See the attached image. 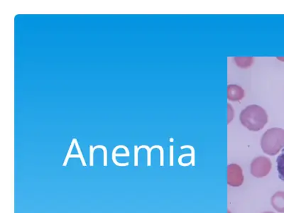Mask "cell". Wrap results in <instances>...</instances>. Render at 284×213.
Wrapping results in <instances>:
<instances>
[{"instance_id": "1", "label": "cell", "mask_w": 284, "mask_h": 213, "mask_svg": "<svg viewBox=\"0 0 284 213\" xmlns=\"http://www.w3.org/2000/svg\"><path fill=\"white\" fill-rule=\"evenodd\" d=\"M239 120L249 130L257 131L262 129L268 122V115L262 107L257 105H249L242 111Z\"/></svg>"}, {"instance_id": "2", "label": "cell", "mask_w": 284, "mask_h": 213, "mask_svg": "<svg viewBox=\"0 0 284 213\" xmlns=\"http://www.w3.org/2000/svg\"><path fill=\"white\" fill-rule=\"evenodd\" d=\"M261 146L266 154H277L284 149V129L278 127L268 129L261 137Z\"/></svg>"}, {"instance_id": "3", "label": "cell", "mask_w": 284, "mask_h": 213, "mask_svg": "<svg viewBox=\"0 0 284 213\" xmlns=\"http://www.w3.org/2000/svg\"><path fill=\"white\" fill-rule=\"evenodd\" d=\"M272 162L265 157H259L252 161L250 166V172L256 178L267 177L272 169Z\"/></svg>"}, {"instance_id": "4", "label": "cell", "mask_w": 284, "mask_h": 213, "mask_svg": "<svg viewBox=\"0 0 284 213\" xmlns=\"http://www.w3.org/2000/svg\"><path fill=\"white\" fill-rule=\"evenodd\" d=\"M242 168L239 165L232 164L228 166V183L230 186L239 187L244 182Z\"/></svg>"}, {"instance_id": "5", "label": "cell", "mask_w": 284, "mask_h": 213, "mask_svg": "<svg viewBox=\"0 0 284 213\" xmlns=\"http://www.w3.org/2000/svg\"><path fill=\"white\" fill-rule=\"evenodd\" d=\"M244 91L240 86L230 85L228 87V98L229 101H239L244 98Z\"/></svg>"}, {"instance_id": "6", "label": "cell", "mask_w": 284, "mask_h": 213, "mask_svg": "<svg viewBox=\"0 0 284 213\" xmlns=\"http://www.w3.org/2000/svg\"><path fill=\"white\" fill-rule=\"evenodd\" d=\"M271 203L277 212L284 213V192H276L272 196Z\"/></svg>"}, {"instance_id": "7", "label": "cell", "mask_w": 284, "mask_h": 213, "mask_svg": "<svg viewBox=\"0 0 284 213\" xmlns=\"http://www.w3.org/2000/svg\"><path fill=\"white\" fill-rule=\"evenodd\" d=\"M236 64L239 67L247 68L252 66L254 59L252 57H235Z\"/></svg>"}, {"instance_id": "8", "label": "cell", "mask_w": 284, "mask_h": 213, "mask_svg": "<svg viewBox=\"0 0 284 213\" xmlns=\"http://www.w3.org/2000/svg\"><path fill=\"white\" fill-rule=\"evenodd\" d=\"M278 177L284 181V152L278 156L276 159Z\"/></svg>"}, {"instance_id": "9", "label": "cell", "mask_w": 284, "mask_h": 213, "mask_svg": "<svg viewBox=\"0 0 284 213\" xmlns=\"http://www.w3.org/2000/svg\"><path fill=\"white\" fill-rule=\"evenodd\" d=\"M103 149L104 151V166H107V148L105 147V146L103 145H98L94 146V150L97 149Z\"/></svg>"}, {"instance_id": "10", "label": "cell", "mask_w": 284, "mask_h": 213, "mask_svg": "<svg viewBox=\"0 0 284 213\" xmlns=\"http://www.w3.org/2000/svg\"><path fill=\"white\" fill-rule=\"evenodd\" d=\"M228 124L230 123V122H231L232 120H233L234 118V110L233 107H232V105H230V104H228Z\"/></svg>"}, {"instance_id": "11", "label": "cell", "mask_w": 284, "mask_h": 213, "mask_svg": "<svg viewBox=\"0 0 284 213\" xmlns=\"http://www.w3.org/2000/svg\"><path fill=\"white\" fill-rule=\"evenodd\" d=\"M75 139H73V141H72L71 145L70 146L69 151H68V153H67L66 160H65V162L64 163V164H63V166H66L67 164H68V159H70V156L71 155L70 153H71L72 150H73V148L74 146V144H75Z\"/></svg>"}, {"instance_id": "12", "label": "cell", "mask_w": 284, "mask_h": 213, "mask_svg": "<svg viewBox=\"0 0 284 213\" xmlns=\"http://www.w3.org/2000/svg\"><path fill=\"white\" fill-rule=\"evenodd\" d=\"M75 146H76V148H77L78 151H79V155L81 156V158H82L81 162H82V163H83V166H87L86 163H85V162L84 158H83V154H82L81 149H80V146L79 145V143H78L77 140H76L75 141Z\"/></svg>"}, {"instance_id": "13", "label": "cell", "mask_w": 284, "mask_h": 213, "mask_svg": "<svg viewBox=\"0 0 284 213\" xmlns=\"http://www.w3.org/2000/svg\"><path fill=\"white\" fill-rule=\"evenodd\" d=\"M90 166H93V152L94 147L92 145L90 146Z\"/></svg>"}, {"instance_id": "14", "label": "cell", "mask_w": 284, "mask_h": 213, "mask_svg": "<svg viewBox=\"0 0 284 213\" xmlns=\"http://www.w3.org/2000/svg\"><path fill=\"white\" fill-rule=\"evenodd\" d=\"M135 166H137V165H138V164H137V158H138V157H137V156H138V149H137V146H135Z\"/></svg>"}, {"instance_id": "15", "label": "cell", "mask_w": 284, "mask_h": 213, "mask_svg": "<svg viewBox=\"0 0 284 213\" xmlns=\"http://www.w3.org/2000/svg\"><path fill=\"white\" fill-rule=\"evenodd\" d=\"M70 158H80L81 159V161H82V158H81V156H80L79 154H77V155H70Z\"/></svg>"}, {"instance_id": "16", "label": "cell", "mask_w": 284, "mask_h": 213, "mask_svg": "<svg viewBox=\"0 0 284 213\" xmlns=\"http://www.w3.org/2000/svg\"><path fill=\"white\" fill-rule=\"evenodd\" d=\"M263 213H274V212H272V211H269V212H264Z\"/></svg>"}]
</instances>
